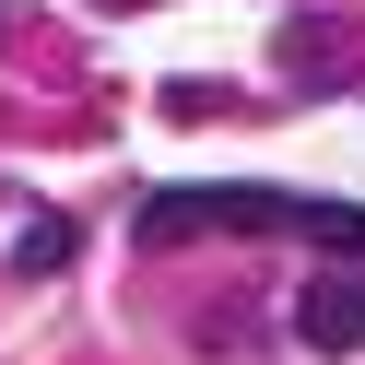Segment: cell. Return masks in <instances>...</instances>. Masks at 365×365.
Masks as SVG:
<instances>
[{"label":"cell","instance_id":"cell-3","mask_svg":"<svg viewBox=\"0 0 365 365\" xmlns=\"http://www.w3.org/2000/svg\"><path fill=\"white\" fill-rule=\"evenodd\" d=\"M12 259H24V271H59V259H71V224H59V212H36L24 236H12Z\"/></svg>","mask_w":365,"mask_h":365},{"label":"cell","instance_id":"cell-2","mask_svg":"<svg viewBox=\"0 0 365 365\" xmlns=\"http://www.w3.org/2000/svg\"><path fill=\"white\" fill-rule=\"evenodd\" d=\"M294 341H318V354H354V341H365V271H318V283L294 294Z\"/></svg>","mask_w":365,"mask_h":365},{"label":"cell","instance_id":"cell-1","mask_svg":"<svg viewBox=\"0 0 365 365\" xmlns=\"http://www.w3.org/2000/svg\"><path fill=\"white\" fill-rule=\"evenodd\" d=\"M330 236V247H365V212H330V200H283V189H165L142 200V247H177V236Z\"/></svg>","mask_w":365,"mask_h":365}]
</instances>
